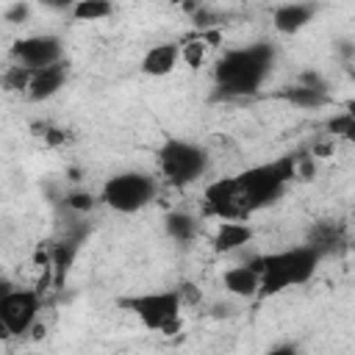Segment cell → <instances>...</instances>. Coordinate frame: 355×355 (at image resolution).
Here are the masks:
<instances>
[{
    "mask_svg": "<svg viewBox=\"0 0 355 355\" xmlns=\"http://www.w3.org/2000/svg\"><path fill=\"white\" fill-rule=\"evenodd\" d=\"M69 14L75 22H100L114 14V6L105 0H78L75 6H69Z\"/></svg>",
    "mask_w": 355,
    "mask_h": 355,
    "instance_id": "16",
    "label": "cell"
},
{
    "mask_svg": "<svg viewBox=\"0 0 355 355\" xmlns=\"http://www.w3.org/2000/svg\"><path fill=\"white\" fill-rule=\"evenodd\" d=\"M197 216H191V214H186V211H172V214H166L164 216V230H166V236L172 239V241H178V244H186V241H191L194 236H197Z\"/></svg>",
    "mask_w": 355,
    "mask_h": 355,
    "instance_id": "15",
    "label": "cell"
},
{
    "mask_svg": "<svg viewBox=\"0 0 355 355\" xmlns=\"http://www.w3.org/2000/svg\"><path fill=\"white\" fill-rule=\"evenodd\" d=\"M202 202H205V214L216 216L219 222H227V219H244L247 222V216H250L247 200H244V191H241L236 175L208 183L202 191Z\"/></svg>",
    "mask_w": 355,
    "mask_h": 355,
    "instance_id": "9",
    "label": "cell"
},
{
    "mask_svg": "<svg viewBox=\"0 0 355 355\" xmlns=\"http://www.w3.org/2000/svg\"><path fill=\"white\" fill-rule=\"evenodd\" d=\"M28 14H31V6H28V3H14V6L6 8L3 17H6V22H25Z\"/></svg>",
    "mask_w": 355,
    "mask_h": 355,
    "instance_id": "23",
    "label": "cell"
},
{
    "mask_svg": "<svg viewBox=\"0 0 355 355\" xmlns=\"http://www.w3.org/2000/svg\"><path fill=\"white\" fill-rule=\"evenodd\" d=\"M205 50H208V42L197 33V36L180 42V61L189 64L191 69H197V67H202V61H205Z\"/></svg>",
    "mask_w": 355,
    "mask_h": 355,
    "instance_id": "19",
    "label": "cell"
},
{
    "mask_svg": "<svg viewBox=\"0 0 355 355\" xmlns=\"http://www.w3.org/2000/svg\"><path fill=\"white\" fill-rule=\"evenodd\" d=\"M272 64H275V47L269 42H255L247 47L227 50L214 67V80L219 94L225 97L255 94L266 80Z\"/></svg>",
    "mask_w": 355,
    "mask_h": 355,
    "instance_id": "1",
    "label": "cell"
},
{
    "mask_svg": "<svg viewBox=\"0 0 355 355\" xmlns=\"http://www.w3.org/2000/svg\"><path fill=\"white\" fill-rule=\"evenodd\" d=\"M322 258H324V252L316 250L313 244H300V247L280 250V252L252 255L247 263L261 275L258 297H275V294H280L291 286L308 283L316 275Z\"/></svg>",
    "mask_w": 355,
    "mask_h": 355,
    "instance_id": "2",
    "label": "cell"
},
{
    "mask_svg": "<svg viewBox=\"0 0 355 355\" xmlns=\"http://www.w3.org/2000/svg\"><path fill=\"white\" fill-rule=\"evenodd\" d=\"M280 97L288 100V103L297 105V108H322V105L330 103V94L305 89V86H300V83H297V86H288L286 92H280Z\"/></svg>",
    "mask_w": 355,
    "mask_h": 355,
    "instance_id": "17",
    "label": "cell"
},
{
    "mask_svg": "<svg viewBox=\"0 0 355 355\" xmlns=\"http://www.w3.org/2000/svg\"><path fill=\"white\" fill-rule=\"evenodd\" d=\"M119 308L130 311V313H133L147 330H153V333L175 336V333L180 330L183 300H180V291H178V288L122 297V300H119Z\"/></svg>",
    "mask_w": 355,
    "mask_h": 355,
    "instance_id": "4",
    "label": "cell"
},
{
    "mask_svg": "<svg viewBox=\"0 0 355 355\" xmlns=\"http://www.w3.org/2000/svg\"><path fill=\"white\" fill-rule=\"evenodd\" d=\"M8 55L14 64L36 72V69H44V67L64 61V42L55 33H31V36L17 39L8 47Z\"/></svg>",
    "mask_w": 355,
    "mask_h": 355,
    "instance_id": "8",
    "label": "cell"
},
{
    "mask_svg": "<svg viewBox=\"0 0 355 355\" xmlns=\"http://www.w3.org/2000/svg\"><path fill=\"white\" fill-rule=\"evenodd\" d=\"M252 241V227L244 219H227L216 225L214 233V250L216 252H236Z\"/></svg>",
    "mask_w": 355,
    "mask_h": 355,
    "instance_id": "13",
    "label": "cell"
},
{
    "mask_svg": "<svg viewBox=\"0 0 355 355\" xmlns=\"http://www.w3.org/2000/svg\"><path fill=\"white\" fill-rule=\"evenodd\" d=\"M300 86L313 89V92H324V94H327V83H324V78H322L316 69H305V72L300 75Z\"/></svg>",
    "mask_w": 355,
    "mask_h": 355,
    "instance_id": "22",
    "label": "cell"
},
{
    "mask_svg": "<svg viewBox=\"0 0 355 355\" xmlns=\"http://www.w3.org/2000/svg\"><path fill=\"white\" fill-rule=\"evenodd\" d=\"M344 111H347V114H349V116L355 119V97H349V100L344 103Z\"/></svg>",
    "mask_w": 355,
    "mask_h": 355,
    "instance_id": "26",
    "label": "cell"
},
{
    "mask_svg": "<svg viewBox=\"0 0 355 355\" xmlns=\"http://www.w3.org/2000/svg\"><path fill=\"white\" fill-rule=\"evenodd\" d=\"M297 164H300V155H283L277 161L258 164V166H250V169L239 172L236 180L244 191L247 211L255 214V211L277 202L283 197L288 180L297 178Z\"/></svg>",
    "mask_w": 355,
    "mask_h": 355,
    "instance_id": "3",
    "label": "cell"
},
{
    "mask_svg": "<svg viewBox=\"0 0 355 355\" xmlns=\"http://www.w3.org/2000/svg\"><path fill=\"white\" fill-rule=\"evenodd\" d=\"M158 194V183L147 172H116L100 189V202L116 214H136L147 208Z\"/></svg>",
    "mask_w": 355,
    "mask_h": 355,
    "instance_id": "5",
    "label": "cell"
},
{
    "mask_svg": "<svg viewBox=\"0 0 355 355\" xmlns=\"http://www.w3.org/2000/svg\"><path fill=\"white\" fill-rule=\"evenodd\" d=\"M178 61H180V42H158L141 55L139 69L150 78H166L178 67Z\"/></svg>",
    "mask_w": 355,
    "mask_h": 355,
    "instance_id": "11",
    "label": "cell"
},
{
    "mask_svg": "<svg viewBox=\"0 0 355 355\" xmlns=\"http://www.w3.org/2000/svg\"><path fill=\"white\" fill-rule=\"evenodd\" d=\"M100 202V197H94L92 191H67V197H64V205L69 208V211H75V214H89L94 205Z\"/></svg>",
    "mask_w": 355,
    "mask_h": 355,
    "instance_id": "21",
    "label": "cell"
},
{
    "mask_svg": "<svg viewBox=\"0 0 355 355\" xmlns=\"http://www.w3.org/2000/svg\"><path fill=\"white\" fill-rule=\"evenodd\" d=\"M158 172L172 186H189L208 172V153L186 139H166L158 147Z\"/></svg>",
    "mask_w": 355,
    "mask_h": 355,
    "instance_id": "6",
    "label": "cell"
},
{
    "mask_svg": "<svg viewBox=\"0 0 355 355\" xmlns=\"http://www.w3.org/2000/svg\"><path fill=\"white\" fill-rule=\"evenodd\" d=\"M39 311H42V294L36 288H11L8 283H3L0 324H3L6 336L22 338L25 333H31L39 319Z\"/></svg>",
    "mask_w": 355,
    "mask_h": 355,
    "instance_id": "7",
    "label": "cell"
},
{
    "mask_svg": "<svg viewBox=\"0 0 355 355\" xmlns=\"http://www.w3.org/2000/svg\"><path fill=\"white\" fill-rule=\"evenodd\" d=\"M261 355H300V349H297V344H277V347H269Z\"/></svg>",
    "mask_w": 355,
    "mask_h": 355,
    "instance_id": "24",
    "label": "cell"
},
{
    "mask_svg": "<svg viewBox=\"0 0 355 355\" xmlns=\"http://www.w3.org/2000/svg\"><path fill=\"white\" fill-rule=\"evenodd\" d=\"M67 75H69V64L67 61H58L53 67H44V69H36L33 78H31V89H28V100L31 103H44L50 100L53 94H58L67 83Z\"/></svg>",
    "mask_w": 355,
    "mask_h": 355,
    "instance_id": "10",
    "label": "cell"
},
{
    "mask_svg": "<svg viewBox=\"0 0 355 355\" xmlns=\"http://www.w3.org/2000/svg\"><path fill=\"white\" fill-rule=\"evenodd\" d=\"M330 153H333V139L319 141V144H313V147H311V155H313V158H327Z\"/></svg>",
    "mask_w": 355,
    "mask_h": 355,
    "instance_id": "25",
    "label": "cell"
},
{
    "mask_svg": "<svg viewBox=\"0 0 355 355\" xmlns=\"http://www.w3.org/2000/svg\"><path fill=\"white\" fill-rule=\"evenodd\" d=\"M31 78H33L31 69H25V67H19V64H11V67H6V72H3V86H6L8 92L28 94V89H31Z\"/></svg>",
    "mask_w": 355,
    "mask_h": 355,
    "instance_id": "20",
    "label": "cell"
},
{
    "mask_svg": "<svg viewBox=\"0 0 355 355\" xmlns=\"http://www.w3.org/2000/svg\"><path fill=\"white\" fill-rule=\"evenodd\" d=\"M313 14H316V8L308 6V3H286V6H277V8H275L272 25H275L280 33L291 36V33L302 31V28L313 19Z\"/></svg>",
    "mask_w": 355,
    "mask_h": 355,
    "instance_id": "14",
    "label": "cell"
},
{
    "mask_svg": "<svg viewBox=\"0 0 355 355\" xmlns=\"http://www.w3.org/2000/svg\"><path fill=\"white\" fill-rule=\"evenodd\" d=\"M324 130L330 133V139H341V141L355 144V119H352L347 111L333 114V116L324 122Z\"/></svg>",
    "mask_w": 355,
    "mask_h": 355,
    "instance_id": "18",
    "label": "cell"
},
{
    "mask_svg": "<svg viewBox=\"0 0 355 355\" xmlns=\"http://www.w3.org/2000/svg\"><path fill=\"white\" fill-rule=\"evenodd\" d=\"M222 286H225V291L230 297L252 300L261 291V275L244 261V263H236V266H230V269L222 272Z\"/></svg>",
    "mask_w": 355,
    "mask_h": 355,
    "instance_id": "12",
    "label": "cell"
}]
</instances>
